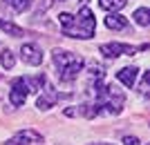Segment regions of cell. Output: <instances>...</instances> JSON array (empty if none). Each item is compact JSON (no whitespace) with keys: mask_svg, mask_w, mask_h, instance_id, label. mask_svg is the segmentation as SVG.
<instances>
[{"mask_svg":"<svg viewBox=\"0 0 150 145\" xmlns=\"http://www.w3.org/2000/svg\"><path fill=\"white\" fill-rule=\"evenodd\" d=\"M52 60H54V65H56L58 78H61L63 83H72L74 78H79L83 65H85L79 54H74V51H65V49H54Z\"/></svg>","mask_w":150,"mask_h":145,"instance_id":"1","label":"cell"},{"mask_svg":"<svg viewBox=\"0 0 150 145\" xmlns=\"http://www.w3.org/2000/svg\"><path fill=\"white\" fill-rule=\"evenodd\" d=\"M94 29H96V18H94V13L90 7H83L79 16H72L69 20V25L63 29V34L69 38H83V40H88V38L94 36Z\"/></svg>","mask_w":150,"mask_h":145,"instance_id":"2","label":"cell"},{"mask_svg":"<svg viewBox=\"0 0 150 145\" xmlns=\"http://www.w3.org/2000/svg\"><path fill=\"white\" fill-rule=\"evenodd\" d=\"M99 51L105 58L114 60V58H119L121 54H125V56H134L139 49H137V47H130V45H121V43H105V45H101V47H99Z\"/></svg>","mask_w":150,"mask_h":145,"instance_id":"3","label":"cell"},{"mask_svg":"<svg viewBox=\"0 0 150 145\" xmlns=\"http://www.w3.org/2000/svg\"><path fill=\"white\" fill-rule=\"evenodd\" d=\"M27 94H29V87H27L25 78H16V81L11 83V92H9V103H11L13 107H20V105H25Z\"/></svg>","mask_w":150,"mask_h":145,"instance_id":"4","label":"cell"},{"mask_svg":"<svg viewBox=\"0 0 150 145\" xmlns=\"http://www.w3.org/2000/svg\"><path fill=\"white\" fill-rule=\"evenodd\" d=\"M20 58H23V63L38 67V65L43 63V51H40V47H38V45L25 43L23 47H20Z\"/></svg>","mask_w":150,"mask_h":145,"instance_id":"5","label":"cell"},{"mask_svg":"<svg viewBox=\"0 0 150 145\" xmlns=\"http://www.w3.org/2000/svg\"><path fill=\"white\" fill-rule=\"evenodd\" d=\"M58 98H61V96H58V92L52 87V85H47V87L43 89V94L38 96L36 107H38V109H50V107H54V105L58 103Z\"/></svg>","mask_w":150,"mask_h":145,"instance_id":"6","label":"cell"},{"mask_svg":"<svg viewBox=\"0 0 150 145\" xmlns=\"http://www.w3.org/2000/svg\"><path fill=\"white\" fill-rule=\"evenodd\" d=\"M105 27L108 29H114V32H123V29H128V18H123L121 13L110 11L105 16Z\"/></svg>","mask_w":150,"mask_h":145,"instance_id":"7","label":"cell"},{"mask_svg":"<svg viewBox=\"0 0 150 145\" xmlns=\"http://www.w3.org/2000/svg\"><path fill=\"white\" fill-rule=\"evenodd\" d=\"M137 74H139V67H123V69L117 71V78L123 83L125 87H134V83H137Z\"/></svg>","mask_w":150,"mask_h":145,"instance_id":"8","label":"cell"},{"mask_svg":"<svg viewBox=\"0 0 150 145\" xmlns=\"http://www.w3.org/2000/svg\"><path fill=\"white\" fill-rule=\"evenodd\" d=\"M0 29H2L5 34H9V36H13V38H23L25 36V29H23V27L13 25V22H9V20H5V18H0Z\"/></svg>","mask_w":150,"mask_h":145,"instance_id":"9","label":"cell"},{"mask_svg":"<svg viewBox=\"0 0 150 145\" xmlns=\"http://www.w3.org/2000/svg\"><path fill=\"white\" fill-rule=\"evenodd\" d=\"M132 18H134V22H137L139 27H148L150 25V11L146 9V7H139Z\"/></svg>","mask_w":150,"mask_h":145,"instance_id":"10","label":"cell"},{"mask_svg":"<svg viewBox=\"0 0 150 145\" xmlns=\"http://www.w3.org/2000/svg\"><path fill=\"white\" fill-rule=\"evenodd\" d=\"M125 2L128 0H99V7L105 9V11H119L125 7Z\"/></svg>","mask_w":150,"mask_h":145,"instance_id":"11","label":"cell"},{"mask_svg":"<svg viewBox=\"0 0 150 145\" xmlns=\"http://www.w3.org/2000/svg\"><path fill=\"white\" fill-rule=\"evenodd\" d=\"M31 2H34V0H7V5L11 7L13 13H25L31 7Z\"/></svg>","mask_w":150,"mask_h":145,"instance_id":"12","label":"cell"},{"mask_svg":"<svg viewBox=\"0 0 150 145\" xmlns=\"http://www.w3.org/2000/svg\"><path fill=\"white\" fill-rule=\"evenodd\" d=\"M45 74H38V76H34V78H25V83H27V87H29V92H40L43 89V85H45Z\"/></svg>","mask_w":150,"mask_h":145,"instance_id":"13","label":"cell"},{"mask_svg":"<svg viewBox=\"0 0 150 145\" xmlns=\"http://www.w3.org/2000/svg\"><path fill=\"white\" fill-rule=\"evenodd\" d=\"M0 65H2L5 69H13L16 58H13V51L11 49H2V54H0Z\"/></svg>","mask_w":150,"mask_h":145,"instance_id":"14","label":"cell"},{"mask_svg":"<svg viewBox=\"0 0 150 145\" xmlns=\"http://www.w3.org/2000/svg\"><path fill=\"white\" fill-rule=\"evenodd\" d=\"M7 145H31L29 143V141H27L25 139V136H23V134H16V136H13V139H9V141H7Z\"/></svg>","mask_w":150,"mask_h":145,"instance_id":"15","label":"cell"},{"mask_svg":"<svg viewBox=\"0 0 150 145\" xmlns=\"http://www.w3.org/2000/svg\"><path fill=\"white\" fill-rule=\"evenodd\" d=\"M50 5H52V0H43V2H38V9H36V13H34V18H38L43 11H47V9H50Z\"/></svg>","mask_w":150,"mask_h":145,"instance_id":"16","label":"cell"},{"mask_svg":"<svg viewBox=\"0 0 150 145\" xmlns=\"http://www.w3.org/2000/svg\"><path fill=\"white\" fill-rule=\"evenodd\" d=\"M148 78H150V74H148V71H146V74H144V81H141V85H139V92H141V94H148Z\"/></svg>","mask_w":150,"mask_h":145,"instance_id":"17","label":"cell"},{"mask_svg":"<svg viewBox=\"0 0 150 145\" xmlns=\"http://www.w3.org/2000/svg\"><path fill=\"white\" fill-rule=\"evenodd\" d=\"M123 145H139L137 136H123Z\"/></svg>","mask_w":150,"mask_h":145,"instance_id":"18","label":"cell"},{"mask_svg":"<svg viewBox=\"0 0 150 145\" xmlns=\"http://www.w3.org/2000/svg\"><path fill=\"white\" fill-rule=\"evenodd\" d=\"M101 145H112V143H101Z\"/></svg>","mask_w":150,"mask_h":145,"instance_id":"19","label":"cell"},{"mask_svg":"<svg viewBox=\"0 0 150 145\" xmlns=\"http://www.w3.org/2000/svg\"><path fill=\"white\" fill-rule=\"evenodd\" d=\"M61 2H63V0H61Z\"/></svg>","mask_w":150,"mask_h":145,"instance_id":"20","label":"cell"}]
</instances>
